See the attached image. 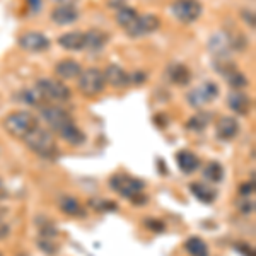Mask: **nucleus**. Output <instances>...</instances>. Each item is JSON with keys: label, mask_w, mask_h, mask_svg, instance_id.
Returning a JSON list of instances; mask_svg holds the SVG:
<instances>
[{"label": "nucleus", "mask_w": 256, "mask_h": 256, "mask_svg": "<svg viewBox=\"0 0 256 256\" xmlns=\"http://www.w3.org/2000/svg\"><path fill=\"white\" fill-rule=\"evenodd\" d=\"M22 142L26 144V147L30 148L31 152H34L41 159L53 160L58 158V154H60V148H58V144H56L55 135H53V132L48 130V128L36 126Z\"/></svg>", "instance_id": "1"}, {"label": "nucleus", "mask_w": 256, "mask_h": 256, "mask_svg": "<svg viewBox=\"0 0 256 256\" xmlns=\"http://www.w3.org/2000/svg\"><path fill=\"white\" fill-rule=\"evenodd\" d=\"M110 188L120 196L130 200L134 205H146L147 196L144 195L146 183L138 178H134L125 172H118V174L110 178Z\"/></svg>", "instance_id": "2"}, {"label": "nucleus", "mask_w": 256, "mask_h": 256, "mask_svg": "<svg viewBox=\"0 0 256 256\" xmlns=\"http://www.w3.org/2000/svg\"><path fill=\"white\" fill-rule=\"evenodd\" d=\"M36 126H40V122L36 118V114H32L31 111L26 110H18L12 111L4 118V128L6 132L14 138L24 140L28 135L34 130Z\"/></svg>", "instance_id": "3"}, {"label": "nucleus", "mask_w": 256, "mask_h": 256, "mask_svg": "<svg viewBox=\"0 0 256 256\" xmlns=\"http://www.w3.org/2000/svg\"><path fill=\"white\" fill-rule=\"evenodd\" d=\"M77 89L86 98H96L99 94H102L106 89L102 70H99L98 67H88L86 70H82L80 76L77 77Z\"/></svg>", "instance_id": "4"}, {"label": "nucleus", "mask_w": 256, "mask_h": 256, "mask_svg": "<svg viewBox=\"0 0 256 256\" xmlns=\"http://www.w3.org/2000/svg\"><path fill=\"white\" fill-rule=\"evenodd\" d=\"M40 114H41V120L46 123L53 134H58L65 126L76 123V120H74V116L67 110L62 108L58 104H53V102H48V104L41 106Z\"/></svg>", "instance_id": "5"}, {"label": "nucleus", "mask_w": 256, "mask_h": 256, "mask_svg": "<svg viewBox=\"0 0 256 256\" xmlns=\"http://www.w3.org/2000/svg\"><path fill=\"white\" fill-rule=\"evenodd\" d=\"M36 88L43 94L48 102H67L72 98V90L64 80L52 79V77H41L36 82Z\"/></svg>", "instance_id": "6"}, {"label": "nucleus", "mask_w": 256, "mask_h": 256, "mask_svg": "<svg viewBox=\"0 0 256 256\" xmlns=\"http://www.w3.org/2000/svg\"><path fill=\"white\" fill-rule=\"evenodd\" d=\"M204 6L200 0H174L171 4V14L181 24H193L202 18Z\"/></svg>", "instance_id": "7"}, {"label": "nucleus", "mask_w": 256, "mask_h": 256, "mask_svg": "<svg viewBox=\"0 0 256 256\" xmlns=\"http://www.w3.org/2000/svg\"><path fill=\"white\" fill-rule=\"evenodd\" d=\"M160 30V19L159 16L156 14H138V18L126 28L125 34L128 38H146V36H150L154 32H158Z\"/></svg>", "instance_id": "8"}, {"label": "nucleus", "mask_w": 256, "mask_h": 256, "mask_svg": "<svg viewBox=\"0 0 256 256\" xmlns=\"http://www.w3.org/2000/svg\"><path fill=\"white\" fill-rule=\"evenodd\" d=\"M218 98V86L214 80H205L198 88L192 89L186 94V101L192 108H204L208 102H214Z\"/></svg>", "instance_id": "9"}, {"label": "nucleus", "mask_w": 256, "mask_h": 256, "mask_svg": "<svg viewBox=\"0 0 256 256\" xmlns=\"http://www.w3.org/2000/svg\"><path fill=\"white\" fill-rule=\"evenodd\" d=\"M18 44L20 50L30 53H43L48 52L50 46H52V41L48 40V36H44L43 32L40 31H26L19 36Z\"/></svg>", "instance_id": "10"}, {"label": "nucleus", "mask_w": 256, "mask_h": 256, "mask_svg": "<svg viewBox=\"0 0 256 256\" xmlns=\"http://www.w3.org/2000/svg\"><path fill=\"white\" fill-rule=\"evenodd\" d=\"M79 9L74 4H58L50 12V19L56 26H70L79 20Z\"/></svg>", "instance_id": "11"}, {"label": "nucleus", "mask_w": 256, "mask_h": 256, "mask_svg": "<svg viewBox=\"0 0 256 256\" xmlns=\"http://www.w3.org/2000/svg\"><path fill=\"white\" fill-rule=\"evenodd\" d=\"M227 108L239 116H248L253 110V98H250L242 90H230L226 98Z\"/></svg>", "instance_id": "12"}, {"label": "nucleus", "mask_w": 256, "mask_h": 256, "mask_svg": "<svg viewBox=\"0 0 256 256\" xmlns=\"http://www.w3.org/2000/svg\"><path fill=\"white\" fill-rule=\"evenodd\" d=\"M207 50L214 58H222V56H230V38L227 31H217L210 36L207 41Z\"/></svg>", "instance_id": "13"}, {"label": "nucleus", "mask_w": 256, "mask_h": 256, "mask_svg": "<svg viewBox=\"0 0 256 256\" xmlns=\"http://www.w3.org/2000/svg\"><path fill=\"white\" fill-rule=\"evenodd\" d=\"M106 86H111L114 89H125L130 84V72H126L123 67H120L118 64H110L108 67L102 70Z\"/></svg>", "instance_id": "14"}, {"label": "nucleus", "mask_w": 256, "mask_h": 256, "mask_svg": "<svg viewBox=\"0 0 256 256\" xmlns=\"http://www.w3.org/2000/svg\"><path fill=\"white\" fill-rule=\"evenodd\" d=\"M166 77L171 84L180 86V88H186L192 82V70H190L184 64L174 62V64H169L166 68Z\"/></svg>", "instance_id": "15"}, {"label": "nucleus", "mask_w": 256, "mask_h": 256, "mask_svg": "<svg viewBox=\"0 0 256 256\" xmlns=\"http://www.w3.org/2000/svg\"><path fill=\"white\" fill-rule=\"evenodd\" d=\"M110 43V34L102 30H89L86 31L84 40V52L88 53H99L106 48Z\"/></svg>", "instance_id": "16"}, {"label": "nucleus", "mask_w": 256, "mask_h": 256, "mask_svg": "<svg viewBox=\"0 0 256 256\" xmlns=\"http://www.w3.org/2000/svg\"><path fill=\"white\" fill-rule=\"evenodd\" d=\"M239 130H241V125H239V122L234 116H222L216 125L217 138L224 140V142L236 138L239 135Z\"/></svg>", "instance_id": "17"}, {"label": "nucleus", "mask_w": 256, "mask_h": 256, "mask_svg": "<svg viewBox=\"0 0 256 256\" xmlns=\"http://www.w3.org/2000/svg\"><path fill=\"white\" fill-rule=\"evenodd\" d=\"M84 40H86L84 31H68L58 36L56 43L65 52H84Z\"/></svg>", "instance_id": "18"}, {"label": "nucleus", "mask_w": 256, "mask_h": 256, "mask_svg": "<svg viewBox=\"0 0 256 256\" xmlns=\"http://www.w3.org/2000/svg\"><path fill=\"white\" fill-rule=\"evenodd\" d=\"M82 65L72 58H64L55 65V74L60 80H77L82 72Z\"/></svg>", "instance_id": "19"}, {"label": "nucleus", "mask_w": 256, "mask_h": 256, "mask_svg": "<svg viewBox=\"0 0 256 256\" xmlns=\"http://www.w3.org/2000/svg\"><path fill=\"white\" fill-rule=\"evenodd\" d=\"M176 162L181 172L184 174H193L195 171L200 169V158L192 150H180L176 154Z\"/></svg>", "instance_id": "20"}, {"label": "nucleus", "mask_w": 256, "mask_h": 256, "mask_svg": "<svg viewBox=\"0 0 256 256\" xmlns=\"http://www.w3.org/2000/svg\"><path fill=\"white\" fill-rule=\"evenodd\" d=\"M190 192H192V195L195 196L198 202H202V204H205V205L214 204L217 198L216 190L210 186V184L204 183V181H193V183H190Z\"/></svg>", "instance_id": "21"}, {"label": "nucleus", "mask_w": 256, "mask_h": 256, "mask_svg": "<svg viewBox=\"0 0 256 256\" xmlns=\"http://www.w3.org/2000/svg\"><path fill=\"white\" fill-rule=\"evenodd\" d=\"M16 99H18V102H24V104L31 106V108H41V106L48 104V101L44 99V96L40 92V89L36 86L34 88H26L19 90L16 94Z\"/></svg>", "instance_id": "22"}, {"label": "nucleus", "mask_w": 256, "mask_h": 256, "mask_svg": "<svg viewBox=\"0 0 256 256\" xmlns=\"http://www.w3.org/2000/svg\"><path fill=\"white\" fill-rule=\"evenodd\" d=\"M58 207L62 214L68 217H84L86 210L80 205V202L77 200L74 195H60L58 196Z\"/></svg>", "instance_id": "23"}, {"label": "nucleus", "mask_w": 256, "mask_h": 256, "mask_svg": "<svg viewBox=\"0 0 256 256\" xmlns=\"http://www.w3.org/2000/svg\"><path fill=\"white\" fill-rule=\"evenodd\" d=\"M56 135H58L62 140H65V142H67L68 146H72V147H80V146H84V144L88 142V137H86V134L76 125V123L65 126L64 130L58 132Z\"/></svg>", "instance_id": "24"}, {"label": "nucleus", "mask_w": 256, "mask_h": 256, "mask_svg": "<svg viewBox=\"0 0 256 256\" xmlns=\"http://www.w3.org/2000/svg\"><path fill=\"white\" fill-rule=\"evenodd\" d=\"M214 114L210 111H198L193 116L188 118L186 122V130L188 132H195V134H200V132L207 130L208 125L212 123Z\"/></svg>", "instance_id": "25"}, {"label": "nucleus", "mask_w": 256, "mask_h": 256, "mask_svg": "<svg viewBox=\"0 0 256 256\" xmlns=\"http://www.w3.org/2000/svg\"><path fill=\"white\" fill-rule=\"evenodd\" d=\"M224 176H226L224 166H222L220 162H217V160H210L204 169V178L212 184L222 183V181H224Z\"/></svg>", "instance_id": "26"}, {"label": "nucleus", "mask_w": 256, "mask_h": 256, "mask_svg": "<svg viewBox=\"0 0 256 256\" xmlns=\"http://www.w3.org/2000/svg\"><path fill=\"white\" fill-rule=\"evenodd\" d=\"M184 250L188 251L190 256H208V246L207 242L198 236H192L184 241Z\"/></svg>", "instance_id": "27"}, {"label": "nucleus", "mask_w": 256, "mask_h": 256, "mask_svg": "<svg viewBox=\"0 0 256 256\" xmlns=\"http://www.w3.org/2000/svg\"><path fill=\"white\" fill-rule=\"evenodd\" d=\"M138 18V12L134 9V7L130 6H123L120 7L116 10V16H114V20H116V24L122 30H126L128 26H130L132 22H134L135 19Z\"/></svg>", "instance_id": "28"}, {"label": "nucleus", "mask_w": 256, "mask_h": 256, "mask_svg": "<svg viewBox=\"0 0 256 256\" xmlns=\"http://www.w3.org/2000/svg\"><path fill=\"white\" fill-rule=\"evenodd\" d=\"M224 80L227 82V86L230 88V90H242L250 86L248 77L239 68L234 70V72H230V74H227V76L224 77Z\"/></svg>", "instance_id": "29"}, {"label": "nucleus", "mask_w": 256, "mask_h": 256, "mask_svg": "<svg viewBox=\"0 0 256 256\" xmlns=\"http://www.w3.org/2000/svg\"><path fill=\"white\" fill-rule=\"evenodd\" d=\"M36 227H38V230H40V238L55 239L58 236V229H56L55 224L46 217H36Z\"/></svg>", "instance_id": "30"}, {"label": "nucleus", "mask_w": 256, "mask_h": 256, "mask_svg": "<svg viewBox=\"0 0 256 256\" xmlns=\"http://www.w3.org/2000/svg\"><path fill=\"white\" fill-rule=\"evenodd\" d=\"M214 68H216L217 74H220L222 77H226L227 74L234 72V70H238V64L234 62L230 56H222V58H214L212 62Z\"/></svg>", "instance_id": "31"}, {"label": "nucleus", "mask_w": 256, "mask_h": 256, "mask_svg": "<svg viewBox=\"0 0 256 256\" xmlns=\"http://www.w3.org/2000/svg\"><path fill=\"white\" fill-rule=\"evenodd\" d=\"M229 38H230V50L232 52H244L248 48V40L241 31L229 32Z\"/></svg>", "instance_id": "32"}, {"label": "nucleus", "mask_w": 256, "mask_h": 256, "mask_svg": "<svg viewBox=\"0 0 256 256\" xmlns=\"http://www.w3.org/2000/svg\"><path fill=\"white\" fill-rule=\"evenodd\" d=\"M38 246L43 253H46L48 256H53L58 253V246L55 244V239H46V238H40L38 239Z\"/></svg>", "instance_id": "33"}, {"label": "nucleus", "mask_w": 256, "mask_h": 256, "mask_svg": "<svg viewBox=\"0 0 256 256\" xmlns=\"http://www.w3.org/2000/svg\"><path fill=\"white\" fill-rule=\"evenodd\" d=\"M144 227L148 230H152V232H156V234H160V232L166 230V224H164L162 220H159V218H154V217L144 218Z\"/></svg>", "instance_id": "34"}, {"label": "nucleus", "mask_w": 256, "mask_h": 256, "mask_svg": "<svg viewBox=\"0 0 256 256\" xmlns=\"http://www.w3.org/2000/svg\"><path fill=\"white\" fill-rule=\"evenodd\" d=\"M234 250L242 256H254V248L250 246L248 242H236V244H234Z\"/></svg>", "instance_id": "35"}, {"label": "nucleus", "mask_w": 256, "mask_h": 256, "mask_svg": "<svg viewBox=\"0 0 256 256\" xmlns=\"http://www.w3.org/2000/svg\"><path fill=\"white\" fill-rule=\"evenodd\" d=\"M253 193H254V180L246 181V183L241 184V188H239V195L242 198H250Z\"/></svg>", "instance_id": "36"}, {"label": "nucleus", "mask_w": 256, "mask_h": 256, "mask_svg": "<svg viewBox=\"0 0 256 256\" xmlns=\"http://www.w3.org/2000/svg\"><path fill=\"white\" fill-rule=\"evenodd\" d=\"M241 18L242 20L248 24V26L251 28V30H254V26H256V18H254V10H250V9H244L241 12Z\"/></svg>", "instance_id": "37"}, {"label": "nucleus", "mask_w": 256, "mask_h": 256, "mask_svg": "<svg viewBox=\"0 0 256 256\" xmlns=\"http://www.w3.org/2000/svg\"><path fill=\"white\" fill-rule=\"evenodd\" d=\"M147 80V74L146 72H134L130 74V84H144Z\"/></svg>", "instance_id": "38"}, {"label": "nucleus", "mask_w": 256, "mask_h": 256, "mask_svg": "<svg viewBox=\"0 0 256 256\" xmlns=\"http://www.w3.org/2000/svg\"><path fill=\"white\" fill-rule=\"evenodd\" d=\"M9 234H10V226L7 222L0 220V241L9 238Z\"/></svg>", "instance_id": "39"}, {"label": "nucleus", "mask_w": 256, "mask_h": 256, "mask_svg": "<svg viewBox=\"0 0 256 256\" xmlns=\"http://www.w3.org/2000/svg\"><path fill=\"white\" fill-rule=\"evenodd\" d=\"M244 200H246V204L239 205V208H241L242 214H251L254 210V202L253 200L250 202V198H244Z\"/></svg>", "instance_id": "40"}, {"label": "nucleus", "mask_w": 256, "mask_h": 256, "mask_svg": "<svg viewBox=\"0 0 256 256\" xmlns=\"http://www.w3.org/2000/svg\"><path fill=\"white\" fill-rule=\"evenodd\" d=\"M28 6H30L31 12H38L41 9V0H28Z\"/></svg>", "instance_id": "41"}, {"label": "nucleus", "mask_w": 256, "mask_h": 256, "mask_svg": "<svg viewBox=\"0 0 256 256\" xmlns=\"http://www.w3.org/2000/svg\"><path fill=\"white\" fill-rule=\"evenodd\" d=\"M7 196V192H6V186H4L2 180H0V200H4V198Z\"/></svg>", "instance_id": "42"}]
</instances>
